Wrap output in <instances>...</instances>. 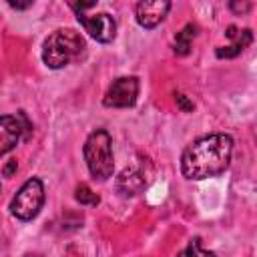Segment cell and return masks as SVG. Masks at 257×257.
<instances>
[{
	"label": "cell",
	"mask_w": 257,
	"mask_h": 257,
	"mask_svg": "<svg viewBox=\"0 0 257 257\" xmlns=\"http://www.w3.org/2000/svg\"><path fill=\"white\" fill-rule=\"evenodd\" d=\"M233 155L229 135H207L191 143L181 157V171L191 181H203L227 171Z\"/></svg>",
	"instance_id": "cell-1"
},
{
	"label": "cell",
	"mask_w": 257,
	"mask_h": 257,
	"mask_svg": "<svg viewBox=\"0 0 257 257\" xmlns=\"http://www.w3.org/2000/svg\"><path fill=\"white\" fill-rule=\"evenodd\" d=\"M84 52L82 36L72 28L54 30L42 46V60L48 68H62L72 60H78Z\"/></svg>",
	"instance_id": "cell-2"
},
{
	"label": "cell",
	"mask_w": 257,
	"mask_h": 257,
	"mask_svg": "<svg viewBox=\"0 0 257 257\" xmlns=\"http://www.w3.org/2000/svg\"><path fill=\"white\" fill-rule=\"evenodd\" d=\"M84 161L90 175L98 181L112 177L114 159H112V141L104 128H96L88 135L84 143Z\"/></svg>",
	"instance_id": "cell-3"
},
{
	"label": "cell",
	"mask_w": 257,
	"mask_h": 257,
	"mask_svg": "<svg viewBox=\"0 0 257 257\" xmlns=\"http://www.w3.org/2000/svg\"><path fill=\"white\" fill-rule=\"evenodd\" d=\"M42 205H44V185L40 179L32 177L14 195L10 203V211L20 221H30L40 213Z\"/></svg>",
	"instance_id": "cell-4"
},
{
	"label": "cell",
	"mask_w": 257,
	"mask_h": 257,
	"mask_svg": "<svg viewBox=\"0 0 257 257\" xmlns=\"http://www.w3.org/2000/svg\"><path fill=\"white\" fill-rule=\"evenodd\" d=\"M137 94H139V78L137 76H120L108 86V90L102 98V104L110 106V108H126V106L135 104Z\"/></svg>",
	"instance_id": "cell-5"
},
{
	"label": "cell",
	"mask_w": 257,
	"mask_h": 257,
	"mask_svg": "<svg viewBox=\"0 0 257 257\" xmlns=\"http://www.w3.org/2000/svg\"><path fill=\"white\" fill-rule=\"evenodd\" d=\"M28 131H30V124L22 112L18 116L2 114L0 116V157L10 153L20 143L22 137H28Z\"/></svg>",
	"instance_id": "cell-6"
},
{
	"label": "cell",
	"mask_w": 257,
	"mask_h": 257,
	"mask_svg": "<svg viewBox=\"0 0 257 257\" xmlns=\"http://www.w3.org/2000/svg\"><path fill=\"white\" fill-rule=\"evenodd\" d=\"M76 18L84 26V30L98 42H110L116 36V22L106 12H98L92 16H88L84 12H76Z\"/></svg>",
	"instance_id": "cell-7"
},
{
	"label": "cell",
	"mask_w": 257,
	"mask_h": 257,
	"mask_svg": "<svg viewBox=\"0 0 257 257\" xmlns=\"http://www.w3.org/2000/svg\"><path fill=\"white\" fill-rule=\"evenodd\" d=\"M171 10V2L167 0H145L137 4V22L143 28H155L159 26L167 12Z\"/></svg>",
	"instance_id": "cell-8"
},
{
	"label": "cell",
	"mask_w": 257,
	"mask_h": 257,
	"mask_svg": "<svg viewBox=\"0 0 257 257\" xmlns=\"http://www.w3.org/2000/svg\"><path fill=\"white\" fill-rule=\"evenodd\" d=\"M225 34H227V38H231V44L217 48V56H219V58H233V56L241 54V52L253 42V32H251L249 28L239 30L237 26H229Z\"/></svg>",
	"instance_id": "cell-9"
},
{
	"label": "cell",
	"mask_w": 257,
	"mask_h": 257,
	"mask_svg": "<svg viewBox=\"0 0 257 257\" xmlns=\"http://www.w3.org/2000/svg\"><path fill=\"white\" fill-rule=\"evenodd\" d=\"M145 185H147V177L139 169H135V167L124 169L116 177V181H114V189L122 197H133V195L141 193L145 189Z\"/></svg>",
	"instance_id": "cell-10"
},
{
	"label": "cell",
	"mask_w": 257,
	"mask_h": 257,
	"mask_svg": "<svg viewBox=\"0 0 257 257\" xmlns=\"http://www.w3.org/2000/svg\"><path fill=\"white\" fill-rule=\"evenodd\" d=\"M195 30H197L195 24H187V26L177 34V38H175V52H177V54H181V56L189 54V50H191V38L195 36Z\"/></svg>",
	"instance_id": "cell-11"
},
{
	"label": "cell",
	"mask_w": 257,
	"mask_h": 257,
	"mask_svg": "<svg viewBox=\"0 0 257 257\" xmlns=\"http://www.w3.org/2000/svg\"><path fill=\"white\" fill-rule=\"evenodd\" d=\"M74 199H76L80 205H90V207H94V205L100 203L98 195L92 193V189H90L88 185H84V183H80V185L74 189Z\"/></svg>",
	"instance_id": "cell-12"
},
{
	"label": "cell",
	"mask_w": 257,
	"mask_h": 257,
	"mask_svg": "<svg viewBox=\"0 0 257 257\" xmlns=\"http://www.w3.org/2000/svg\"><path fill=\"white\" fill-rule=\"evenodd\" d=\"M177 257H217V255H215L213 251L203 249V247H201V241L195 237V239L189 241V245H187Z\"/></svg>",
	"instance_id": "cell-13"
},
{
	"label": "cell",
	"mask_w": 257,
	"mask_h": 257,
	"mask_svg": "<svg viewBox=\"0 0 257 257\" xmlns=\"http://www.w3.org/2000/svg\"><path fill=\"white\" fill-rule=\"evenodd\" d=\"M175 100H177V106H179L183 112H191V110H193V102H191L185 94H177Z\"/></svg>",
	"instance_id": "cell-14"
},
{
	"label": "cell",
	"mask_w": 257,
	"mask_h": 257,
	"mask_svg": "<svg viewBox=\"0 0 257 257\" xmlns=\"http://www.w3.org/2000/svg\"><path fill=\"white\" fill-rule=\"evenodd\" d=\"M229 8H231L233 12H247V10L251 8V4H249V2H241V4H239V2H231Z\"/></svg>",
	"instance_id": "cell-15"
},
{
	"label": "cell",
	"mask_w": 257,
	"mask_h": 257,
	"mask_svg": "<svg viewBox=\"0 0 257 257\" xmlns=\"http://www.w3.org/2000/svg\"><path fill=\"white\" fill-rule=\"evenodd\" d=\"M16 169H18L16 161H14V159H10V161H8V165H6L4 169H2V173H4V177H10V175H12V173H14Z\"/></svg>",
	"instance_id": "cell-16"
},
{
	"label": "cell",
	"mask_w": 257,
	"mask_h": 257,
	"mask_svg": "<svg viewBox=\"0 0 257 257\" xmlns=\"http://www.w3.org/2000/svg\"><path fill=\"white\" fill-rule=\"evenodd\" d=\"M10 6H12V8H18V10H24V8H28V6H32V2H26V4H18V2H10Z\"/></svg>",
	"instance_id": "cell-17"
}]
</instances>
